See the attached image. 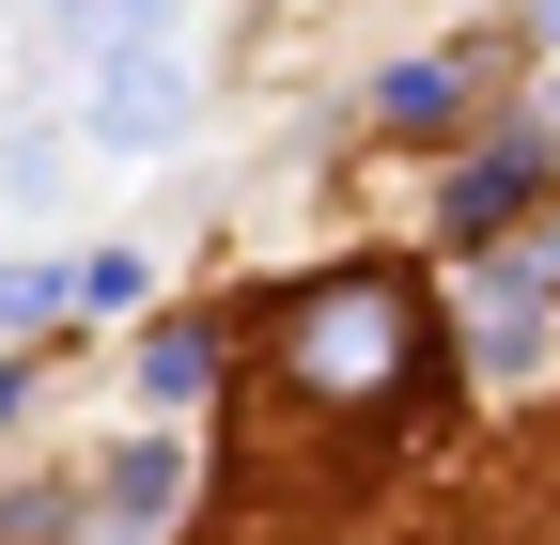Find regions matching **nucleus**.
I'll list each match as a JSON object with an SVG mask.
<instances>
[{
  "instance_id": "9",
  "label": "nucleus",
  "mask_w": 560,
  "mask_h": 545,
  "mask_svg": "<svg viewBox=\"0 0 560 545\" xmlns=\"http://www.w3.org/2000/svg\"><path fill=\"white\" fill-rule=\"evenodd\" d=\"M62 297H79V265H0V312H16V327H47Z\"/></svg>"
},
{
  "instance_id": "4",
  "label": "nucleus",
  "mask_w": 560,
  "mask_h": 545,
  "mask_svg": "<svg viewBox=\"0 0 560 545\" xmlns=\"http://www.w3.org/2000/svg\"><path fill=\"white\" fill-rule=\"evenodd\" d=\"M514 202H545V125H514V141H499V156H467V172H452V202H436V219H452V234H499V219H514Z\"/></svg>"
},
{
  "instance_id": "6",
  "label": "nucleus",
  "mask_w": 560,
  "mask_h": 545,
  "mask_svg": "<svg viewBox=\"0 0 560 545\" xmlns=\"http://www.w3.org/2000/svg\"><path fill=\"white\" fill-rule=\"evenodd\" d=\"M202 374H219V344H202V327H156V344H140V390H156V405H187Z\"/></svg>"
},
{
  "instance_id": "1",
  "label": "nucleus",
  "mask_w": 560,
  "mask_h": 545,
  "mask_svg": "<svg viewBox=\"0 0 560 545\" xmlns=\"http://www.w3.org/2000/svg\"><path fill=\"white\" fill-rule=\"evenodd\" d=\"M280 374L312 405H405L436 374V312H420V281H389V265H327V281L280 297Z\"/></svg>"
},
{
  "instance_id": "5",
  "label": "nucleus",
  "mask_w": 560,
  "mask_h": 545,
  "mask_svg": "<svg viewBox=\"0 0 560 545\" xmlns=\"http://www.w3.org/2000/svg\"><path fill=\"white\" fill-rule=\"evenodd\" d=\"M452 94H467V62H389V79H374V125H452Z\"/></svg>"
},
{
  "instance_id": "7",
  "label": "nucleus",
  "mask_w": 560,
  "mask_h": 545,
  "mask_svg": "<svg viewBox=\"0 0 560 545\" xmlns=\"http://www.w3.org/2000/svg\"><path fill=\"white\" fill-rule=\"evenodd\" d=\"M0 545H79V484H16L0 499Z\"/></svg>"
},
{
  "instance_id": "8",
  "label": "nucleus",
  "mask_w": 560,
  "mask_h": 545,
  "mask_svg": "<svg viewBox=\"0 0 560 545\" xmlns=\"http://www.w3.org/2000/svg\"><path fill=\"white\" fill-rule=\"evenodd\" d=\"M79 297H94V312H140V297H156V265H140V250H79Z\"/></svg>"
},
{
  "instance_id": "3",
  "label": "nucleus",
  "mask_w": 560,
  "mask_h": 545,
  "mask_svg": "<svg viewBox=\"0 0 560 545\" xmlns=\"http://www.w3.org/2000/svg\"><path fill=\"white\" fill-rule=\"evenodd\" d=\"M172 499H187L172 437H125V452L94 467V545H156V530H172Z\"/></svg>"
},
{
  "instance_id": "10",
  "label": "nucleus",
  "mask_w": 560,
  "mask_h": 545,
  "mask_svg": "<svg viewBox=\"0 0 560 545\" xmlns=\"http://www.w3.org/2000/svg\"><path fill=\"white\" fill-rule=\"evenodd\" d=\"M529 16H545V32H560V0H529Z\"/></svg>"
},
{
  "instance_id": "2",
  "label": "nucleus",
  "mask_w": 560,
  "mask_h": 545,
  "mask_svg": "<svg viewBox=\"0 0 560 545\" xmlns=\"http://www.w3.org/2000/svg\"><path fill=\"white\" fill-rule=\"evenodd\" d=\"M109 62H94V141L109 156H156L172 141V125H187V32H172V0H94V16H79Z\"/></svg>"
}]
</instances>
